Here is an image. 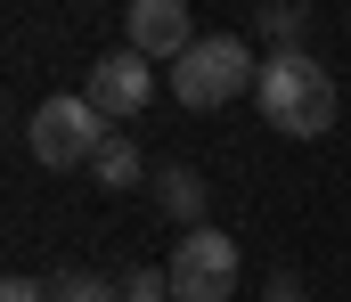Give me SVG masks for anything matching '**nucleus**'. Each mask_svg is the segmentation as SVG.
<instances>
[{"label": "nucleus", "mask_w": 351, "mask_h": 302, "mask_svg": "<svg viewBox=\"0 0 351 302\" xmlns=\"http://www.w3.org/2000/svg\"><path fill=\"white\" fill-rule=\"evenodd\" d=\"M237 278H245L237 237H221V229H188V237H180V253H172V302H229Z\"/></svg>", "instance_id": "20e7f679"}, {"label": "nucleus", "mask_w": 351, "mask_h": 302, "mask_svg": "<svg viewBox=\"0 0 351 302\" xmlns=\"http://www.w3.org/2000/svg\"><path fill=\"white\" fill-rule=\"evenodd\" d=\"M49 302H114V278H98V270H58V278H49Z\"/></svg>", "instance_id": "9d476101"}, {"label": "nucleus", "mask_w": 351, "mask_h": 302, "mask_svg": "<svg viewBox=\"0 0 351 302\" xmlns=\"http://www.w3.org/2000/svg\"><path fill=\"white\" fill-rule=\"evenodd\" d=\"M245 82H262V66H254V49L237 41V33H204L188 58L172 66V99L180 106H229V99H245Z\"/></svg>", "instance_id": "7ed1b4c3"}, {"label": "nucleus", "mask_w": 351, "mask_h": 302, "mask_svg": "<svg viewBox=\"0 0 351 302\" xmlns=\"http://www.w3.org/2000/svg\"><path fill=\"white\" fill-rule=\"evenodd\" d=\"M254 106H262L269 131L319 139V131H335V74H327L311 49H269L262 82H254Z\"/></svg>", "instance_id": "f257e3e1"}, {"label": "nucleus", "mask_w": 351, "mask_h": 302, "mask_svg": "<svg viewBox=\"0 0 351 302\" xmlns=\"http://www.w3.org/2000/svg\"><path fill=\"white\" fill-rule=\"evenodd\" d=\"M262 302H302V278H294V270H269V286H262Z\"/></svg>", "instance_id": "f8f14e48"}, {"label": "nucleus", "mask_w": 351, "mask_h": 302, "mask_svg": "<svg viewBox=\"0 0 351 302\" xmlns=\"http://www.w3.org/2000/svg\"><path fill=\"white\" fill-rule=\"evenodd\" d=\"M90 172H98V188H106V197H123V188H139V172H147V164H139V147L114 131V139L90 155Z\"/></svg>", "instance_id": "6e6552de"}, {"label": "nucleus", "mask_w": 351, "mask_h": 302, "mask_svg": "<svg viewBox=\"0 0 351 302\" xmlns=\"http://www.w3.org/2000/svg\"><path fill=\"white\" fill-rule=\"evenodd\" d=\"M156 204L172 212L180 229H204V180H196L188 164H164V172H156Z\"/></svg>", "instance_id": "0eeeda50"}, {"label": "nucleus", "mask_w": 351, "mask_h": 302, "mask_svg": "<svg viewBox=\"0 0 351 302\" xmlns=\"http://www.w3.org/2000/svg\"><path fill=\"white\" fill-rule=\"evenodd\" d=\"M196 41H204V33H196L188 0H131V8H123V49H139L147 66H156V58H172V66H180Z\"/></svg>", "instance_id": "39448f33"}, {"label": "nucleus", "mask_w": 351, "mask_h": 302, "mask_svg": "<svg viewBox=\"0 0 351 302\" xmlns=\"http://www.w3.org/2000/svg\"><path fill=\"white\" fill-rule=\"evenodd\" d=\"M123 302H172V270H131L123 278Z\"/></svg>", "instance_id": "9b49d317"}, {"label": "nucleus", "mask_w": 351, "mask_h": 302, "mask_svg": "<svg viewBox=\"0 0 351 302\" xmlns=\"http://www.w3.org/2000/svg\"><path fill=\"white\" fill-rule=\"evenodd\" d=\"M82 99L98 106L106 123H114V114H139V106L156 99V66H147L139 49H106V58L90 66V90H82Z\"/></svg>", "instance_id": "423d86ee"}, {"label": "nucleus", "mask_w": 351, "mask_h": 302, "mask_svg": "<svg viewBox=\"0 0 351 302\" xmlns=\"http://www.w3.org/2000/svg\"><path fill=\"white\" fill-rule=\"evenodd\" d=\"M254 33L278 41V49H302V33H311V8H294V0H269L262 16H254Z\"/></svg>", "instance_id": "1a4fd4ad"}, {"label": "nucleus", "mask_w": 351, "mask_h": 302, "mask_svg": "<svg viewBox=\"0 0 351 302\" xmlns=\"http://www.w3.org/2000/svg\"><path fill=\"white\" fill-rule=\"evenodd\" d=\"M106 139H114V131H106V114H98L82 90H49V99L33 106V123H25V147H33V164H49V172L90 164Z\"/></svg>", "instance_id": "f03ea898"}, {"label": "nucleus", "mask_w": 351, "mask_h": 302, "mask_svg": "<svg viewBox=\"0 0 351 302\" xmlns=\"http://www.w3.org/2000/svg\"><path fill=\"white\" fill-rule=\"evenodd\" d=\"M0 302H49V286H41V278H8V286H0Z\"/></svg>", "instance_id": "ddd939ff"}]
</instances>
